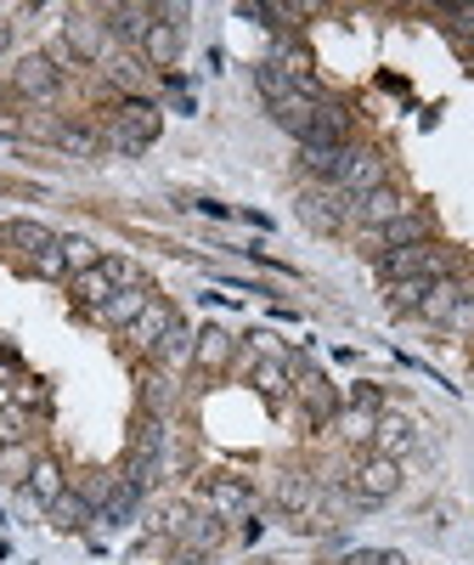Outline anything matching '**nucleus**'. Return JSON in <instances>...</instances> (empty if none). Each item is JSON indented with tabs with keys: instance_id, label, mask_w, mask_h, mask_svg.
<instances>
[{
	"instance_id": "nucleus-1",
	"label": "nucleus",
	"mask_w": 474,
	"mask_h": 565,
	"mask_svg": "<svg viewBox=\"0 0 474 565\" xmlns=\"http://www.w3.org/2000/svg\"><path fill=\"white\" fill-rule=\"evenodd\" d=\"M159 130H164V114H159L148 97H125V103L108 114V125H103V148L136 159V153H148L153 141H159Z\"/></svg>"
},
{
	"instance_id": "nucleus-2",
	"label": "nucleus",
	"mask_w": 474,
	"mask_h": 565,
	"mask_svg": "<svg viewBox=\"0 0 474 565\" xmlns=\"http://www.w3.org/2000/svg\"><path fill=\"white\" fill-rule=\"evenodd\" d=\"M68 282H74V300H79L85 311H103V306H108V300H114L119 289H130V282H141V271H136L130 260H114V255H108V260H97V266L74 271Z\"/></svg>"
},
{
	"instance_id": "nucleus-3",
	"label": "nucleus",
	"mask_w": 474,
	"mask_h": 565,
	"mask_svg": "<svg viewBox=\"0 0 474 565\" xmlns=\"http://www.w3.org/2000/svg\"><path fill=\"white\" fill-rule=\"evenodd\" d=\"M164 532L181 543V554H193V559H204V554H215L220 543H226V521L220 514H198V509H186V503H175L170 514H164Z\"/></svg>"
},
{
	"instance_id": "nucleus-4",
	"label": "nucleus",
	"mask_w": 474,
	"mask_h": 565,
	"mask_svg": "<svg viewBox=\"0 0 474 565\" xmlns=\"http://www.w3.org/2000/svg\"><path fill=\"white\" fill-rule=\"evenodd\" d=\"M300 221H305L311 232H345V226L356 221V199L340 193L334 181H311L305 193H300Z\"/></svg>"
},
{
	"instance_id": "nucleus-5",
	"label": "nucleus",
	"mask_w": 474,
	"mask_h": 565,
	"mask_svg": "<svg viewBox=\"0 0 474 565\" xmlns=\"http://www.w3.org/2000/svg\"><path fill=\"white\" fill-rule=\"evenodd\" d=\"M63 40L74 45V57L79 63H108L114 52H119V40H114V29L103 23V7H79V12H68V29H63Z\"/></svg>"
},
{
	"instance_id": "nucleus-6",
	"label": "nucleus",
	"mask_w": 474,
	"mask_h": 565,
	"mask_svg": "<svg viewBox=\"0 0 474 565\" xmlns=\"http://www.w3.org/2000/svg\"><path fill=\"white\" fill-rule=\"evenodd\" d=\"M378 277L385 282H401V277H452V255L435 249V244H412V249H385L378 255Z\"/></svg>"
},
{
	"instance_id": "nucleus-7",
	"label": "nucleus",
	"mask_w": 474,
	"mask_h": 565,
	"mask_svg": "<svg viewBox=\"0 0 474 565\" xmlns=\"http://www.w3.org/2000/svg\"><path fill=\"white\" fill-rule=\"evenodd\" d=\"M12 90L23 103H40V108H52L57 97H63V74L45 63V52H34V57H23L18 68H12Z\"/></svg>"
},
{
	"instance_id": "nucleus-8",
	"label": "nucleus",
	"mask_w": 474,
	"mask_h": 565,
	"mask_svg": "<svg viewBox=\"0 0 474 565\" xmlns=\"http://www.w3.org/2000/svg\"><path fill=\"white\" fill-rule=\"evenodd\" d=\"M351 487H356V498L362 503H385V498H396L401 492V463L396 458H362L356 469H351Z\"/></svg>"
},
{
	"instance_id": "nucleus-9",
	"label": "nucleus",
	"mask_w": 474,
	"mask_h": 565,
	"mask_svg": "<svg viewBox=\"0 0 474 565\" xmlns=\"http://www.w3.org/2000/svg\"><path fill=\"white\" fill-rule=\"evenodd\" d=\"M204 503H209V514H220V521H244V514H255V487L244 481V476H209L204 481Z\"/></svg>"
},
{
	"instance_id": "nucleus-10",
	"label": "nucleus",
	"mask_w": 474,
	"mask_h": 565,
	"mask_svg": "<svg viewBox=\"0 0 474 565\" xmlns=\"http://www.w3.org/2000/svg\"><path fill=\"white\" fill-rule=\"evenodd\" d=\"M385 175H390V170H385V153H373V148H351V153H345V170L334 175V186H340V193H351V199H367L373 186H390Z\"/></svg>"
},
{
	"instance_id": "nucleus-11",
	"label": "nucleus",
	"mask_w": 474,
	"mask_h": 565,
	"mask_svg": "<svg viewBox=\"0 0 474 565\" xmlns=\"http://www.w3.org/2000/svg\"><path fill=\"white\" fill-rule=\"evenodd\" d=\"M289 373H294V385H300L305 418H311V424H334V418H340V396H334V385H327L316 367H305L300 356H289Z\"/></svg>"
},
{
	"instance_id": "nucleus-12",
	"label": "nucleus",
	"mask_w": 474,
	"mask_h": 565,
	"mask_svg": "<svg viewBox=\"0 0 474 565\" xmlns=\"http://www.w3.org/2000/svg\"><path fill=\"white\" fill-rule=\"evenodd\" d=\"M103 18H108L114 40L141 45V40H148V29L159 23V7H148V0H119V7H103Z\"/></svg>"
},
{
	"instance_id": "nucleus-13",
	"label": "nucleus",
	"mask_w": 474,
	"mask_h": 565,
	"mask_svg": "<svg viewBox=\"0 0 474 565\" xmlns=\"http://www.w3.org/2000/svg\"><path fill=\"white\" fill-rule=\"evenodd\" d=\"M175 322H181V311H175L170 300H159V295H153V300H148V311H141V317H136V322L125 328V334H130V340H136L141 351H148V356H153V345H159V340L170 334V328H175Z\"/></svg>"
},
{
	"instance_id": "nucleus-14",
	"label": "nucleus",
	"mask_w": 474,
	"mask_h": 565,
	"mask_svg": "<svg viewBox=\"0 0 474 565\" xmlns=\"http://www.w3.org/2000/svg\"><path fill=\"white\" fill-rule=\"evenodd\" d=\"M148 300H153V289H148V282H130V289H119L103 311H90V317H97L103 328H119V334H125V328L141 317V311H148Z\"/></svg>"
},
{
	"instance_id": "nucleus-15",
	"label": "nucleus",
	"mask_w": 474,
	"mask_h": 565,
	"mask_svg": "<svg viewBox=\"0 0 474 565\" xmlns=\"http://www.w3.org/2000/svg\"><path fill=\"white\" fill-rule=\"evenodd\" d=\"M378 244L385 249H412V244H435V221L423 215V210H407V215H396L385 232H378Z\"/></svg>"
},
{
	"instance_id": "nucleus-16",
	"label": "nucleus",
	"mask_w": 474,
	"mask_h": 565,
	"mask_svg": "<svg viewBox=\"0 0 474 565\" xmlns=\"http://www.w3.org/2000/svg\"><path fill=\"white\" fill-rule=\"evenodd\" d=\"M412 204L396 193V186H373L367 199H356V221H367V232H385L396 215H407Z\"/></svg>"
},
{
	"instance_id": "nucleus-17",
	"label": "nucleus",
	"mask_w": 474,
	"mask_h": 565,
	"mask_svg": "<svg viewBox=\"0 0 474 565\" xmlns=\"http://www.w3.org/2000/svg\"><path fill=\"white\" fill-rule=\"evenodd\" d=\"M373 447H378V458H407L412 447H418V436H412V424L401 418V413H378V424H373Z\"/></svg>"
},
{
	"instance_id": "nucleus-18",
	"label": "nucleus",
	"mask_w": 474,
	"mask_h": 565,
	"mask_svg": "<svg viewBox=\"0 0 474 565\" xmlns=\"http://www.w3.org/2000/svg\"><path fill=\"white\" fill-rule=\"evenodd\" d=\"M345 153H351V141H300V164L316 175V181H334L345 170Z\"/></svg>"
},
{
	"instance_id": "nucleus-19",
	"label": "nucleus",
	"mask_w": 474,
	"mask_h": 565,
	"mask_svg": "<svg viewBox=\"0 0 474 565\" xmlns=\"http://www.w3.org/2000/svg\"><path fill=\"white\" fill-rule=\"evenodd\" d=\"M63 492H68V476H63V463L40 458V463L29 469V481H23V498H29V503H40V509H52V503H57Z\"/></svg>"
},
{
	"instance_id": "nucleus-20",
	"label": "nucleus",
	"mask_w": 474,
	"mask_h": 565,
	"mask_svg": "<svg viewBox=\"0 0 474 565\" xmlns=\"http://www.w3.org/2000/svg\"><path fill=\"white\" fill-rule=\"evenodd\" d=\"M271 119L289 130L294 141H311L316 136V103L300 97V90H294V97H282V103H271Z\"/></svg>"
},
{
	"instance_id": "nucleus-21",
	"label": "nucleus",
	"mask_w": 474,
	"mask_h": 565,
	"mask_svg": "<svg viewBox=\"0 0 474 565\" xmlns=\"http://www.w3.org/2000/svg\"><path fill=\"white\" fill-rule=\"evenodd\" d=\"M463 289H468V282H463V277H441V282H435V289H430V295H423V306H418V317H423V322H435V328H446V322H452V311H457V300H463Z\"/></svg>"
},
{
	"instance_id": "nucleus-22",
	"label": "nucleus",
	"mask_w": 474,
	"mask_h": 565,
	"mask_svg": "<svg viewBox=\"0 0 474 565\" xmlns=\"http://www.w3.org/2000/svg\"><path fill=\"white\" fill-rule=\"evenodd\" d=\"M181 40H186V34H181L175 23H164V18H159V23L148 29V40H141V57H148L153 68H175V57H181Z\"/></svg>"
},
{
	"instance_id": "nucleus-23",
	"label": "nucleus",
	"mask_w": 474,
	"mask_h": 565,
	"mask_svg": "<svg viewBox=\"0 0 474 565\" xmlns=\"http://www.w3.org/2000/svg\"><path fill=\"white\" fill-rule=\"evenodd\" d=\"M0 244H7V249H18V255H29V260H34V255H40L45 244H57V238H52V232H45L40 221H7V226H0Z\"/></svg>"
},
{
	"instance_id": "nucleus-24",
	"label": "nucleus",
	"mask_w": 474,
	"mask_h": 565,
	"mask_svg": "<svg viewBox=\"0 0 474 565\" xmlns=\"http://www.w3.org/2000/svg\"><path fill=\"white\" fill-rule=\"evenodd\" d=\"M193 340H198L193 328H186V322H175L170 334L153 345V362H159V367H170V373H175V367H186V362H193Z\"/></svg>"
},
{
	"instance_id": "nucleus-25",
	"label": "nucleus",
	"mask_w": 474,
	"mask_h": 565,
	"mask_svg": "<svg viewBox=\"0 0 474 565\" xmlns=\"http://www.w3.org/2000/svg\"><path fill=\"white\" fill-rule=\"evenodd\" d=\"M193 362H198L204 373H215V367H226V362H231V334H226V328H198V340H193Z\"/></svg>"
},
{
	"instance_id": "nucleus-26",
	"label": "nucleus",
	"mask_w": 474,
	"mask_h": 565,
	"mask_svg": "<svg viewBox=\"0 0 474 565\" xmlns=\"http://www.w3.org/2000/svg\"><path fill=\"white\" fill-rule=\"evenodd\" d=\"M289 385H294L289 356H266V362H255V391H260L266 402H282V396H289Z\"/></svg>"
},
{
	"instance_id": "nucleus-27",
	"label": "nucleus",
	"mask_w": 474,
	"mask_h": 565,
	"mask_svg": "<svg viewBox=\"0 0 474 565\" xmlns=\"http://www.w3.org/2000/svg\"><path fill=\"white\" fill-rule=\"evenodd\" d=\"M45 514H52V526H63V532H79V526L97 521V509H90V498H85V492H63Z\"/></svg>"
},
{
	"instance_id": "nucleus-28",
	"label": "nucleus",
	"mask_w": 474,
	"mask_h": 565,
	"mask_svg": "<svg viewBox=\"0 0 474 565\" xmlns=\"http://www.w3.org/2000/svg\"><path fill=\"white\" fill-rule=\"evenodd\" d=\"M136 503H141V492H136V487L119 476V487H114V492L97 503V521H103V526H125L130 514H136Z\"/></svg>"
},
{
	"instance_id": "nucleus-29",
	"label": "nucleus",
	"mask_w": 474,
	"mask_h": 565,
	"mask_svg": "<svg viewBox=\"0 0 474 565\" xmlns=\"http://www.w3.org/2000/svg\"><path fill=\"white\" fill-rule=\"evenodd\" d=\"M316 141H351V114H345V103H334V97L316 103Z\"/></svg>"
},
{
	"instance_id": "nucleus-30",
	"label": "nucleus",
	"mask_w": 474,
	"mask_h": 565,
	"mask_svg": "<svg viewBox=\"0 0 474 565\" xmlns=\"http://www.w3.org/2000/svg\"><path fill=\"white\" fill-rule=\"evenodd\" d=\"M430 289H435V277H401V282H385V300L390 311H418Z\"/></svg>"
},
{
	"instance_id": "nucleus-31",
	"label": "nucleus",
	"mask_w": 474,
	"mask_h": 565,
	"mask_svg": "<svg viewBox=\"0 0 474 565\" xmlns=\"http://www.w3.org/2000/svg\"><path fill=\"white\" fill-rule=\"evenodd\" d=\"M141 407H148V418H170L175 413V385L164 380V373H148V380H141Z\"/></svg>"
},
{
	"instance_id": "nucleus-32",
	"label": "nucleus",
	"mask_w": 474,
	"mask_h": 565,
	"mask_svg": "<svg viewBox=\"0 0 474 565\" xmlns=\"http://www.w3.org/2000/svg\"><path fill=\"white\" fill-rule=\"evenodd\" d=\"M130 452H136V458H170V424H164V418H141Z\"/></svg>"
},
{
	"instance_id": "nucleus-33",
	"label": "nucleus",
	"mask_w": 474,
	"mask_h": 565,
	"mask_svg": "<svg viewBox=\"0 0 474 565\" xmlns=\"http://www.w3.org/2000/svg\"><path fill=\"white\" fill-rule=\"evenodd\" d=\"M57 148L74 153V159H90V153L103 148V136L90 130V125H57Z\"/></svg>"
},
{
	"instance_id": "nucleus-34",
	"label": "nucleus",
	"mask_w": 474,
	"mask_h": 565,
	"mask_svg": "<svg viewBox=\"0 0 474 565\" xmlns=\"http://www.w3.org/2000/svg\"><path fill=\"white\" fill-rule=\"evenodd\" d=\"M255 85H260V97H266V108H271V103H282V97H294V79L282 74V68H277L271 57H266V63L255 68Z\"/></svg>"
},
{
	"instance_id": "nucleus-35",
	"label": "nucleus",
	"mask_w": 474,
	"mask_h": 565,
	"mask_svg": "<svg viewBox=\"0 0 474 565\" xmlns=\"http://www.w3.org/2000/svg\"><path fill=\"white\" fill-rule=\"evenodd\" d=\"M29 271H34V277H45V282H63V277H74V271H68V255H63V238H57V244H45V249L29 260Z\"/></svg>"
},
{
	"instance_id": "nucleus-36",
	"label": "nucleus",
	"mask_w": 474,
	"mask_h": 565,
	"mask_svg": "<svg viewBox=\"0 0 474 565\" xmlns=\"http://www.w3.org/2000/svg\"><path fill=\"white\" fill-rule=\"evenodd\" d=\"M40 458H34V447L29 441H18V447H0V476L7 481H29V469H34Z\"/></svg>"
},
{
	"instance_id": "nucleus-37",
	"label": "nucleus",
	"mask_w": 474,
	"mask_h": 565,
	"mask_svg": "<svg viewBox=\"0 0 474 565\" xmlns=\"http://www.w3.org/2000/svg\"><path fill=\"white\" fill-rule=\"evenodd\" d=\"M18 441H29V407L7 402L0 407V447H18Z\"/></svg>"
},
{
	"instance_id": "nucleus-38",
	"label": "nucleus",
	"mask_w": 474,
	"mask_h": 565,
	"mask_svg": "<svg viewBox=\"0 0 474 565\" xmlns=\"http://www.w3.org/2000/svg\"><path fill=\"white\" fill-rule=\"evenodd\" d=\"M373 424H378V413H362V407H340V430H345V441H373Z\"/></svg>"
},
{
	"instance_id": "nucleus-39",
	"label": "nucleus",
	"mask_w": 474,
	"mask_h": 565,
	"mask_svg": "<svg viewBox=\"0 0 474 565\" xmlns=\"http://www.w3.org/2000/svg\"><path fill=\"white\" fill-rule=\"evenodd\" d=\"M63 255H68V271H85V266H97V244L90 238H63Z\"/></svg>"
},
{
	"instance_id": "nucleus-40",
	"label": "nucleus",
	"mask_w": 474,
	"mask_h": 565,
	"mask_svg": "<svg viewBox=\"0 0 474 565\" xmlns=\"http://www.w3.org/2000/svg\"><path fill=\"white\" fill-rule=\"evenodd\" d=\"M277 498H282V509H305V503L316 498V487H311V481H300V476H289V481L277 487Z\"/></svg>"
},
{
	"instance_id": "nucleus-41",
	"label": "nucleus",
	"mask_w": 474,
	"mask_h": 565,
	"mask_svg": "<svg viewBox=\"0 0 474 565\" xmlns=\"http://www.w3.org/2000/svg\"><path fill=\"white\" fill-rule=\"evenodd\" d=\"M45 63H52V68H57V74H74V68H85V63H79V57H74V45H68V40H63V34H57V40H52V45H45Z\"/></svg>"
},
{
	"instance_id": "nucleus-42",
	"label": "nucleus",
	"mask_w": 474,
	"mask_h": 565,
	"mask_svg": "<svg viewBox=\"0 0 474 565\" xmlns=\"http://www.w3.org/2000/svg\"><path fill=\"white\" fill-rule=\"evenodd\" d=\"M345 407H362V413H385V396H378V385H367V380H362V385H351V391H345Z\"/></svg>"
},
{
	"instance_id": "nucleus-43",
	"label": "nucleus",
	"mask_w": 474,
	"mask_h": 565,
	"mask_svg": "<svg viewBox=\"0 0 474 565\" xmlns=\"http://www.w3.org/2000/svg\"><path fill=\"white\" fill-rule=\"evenodd\" d=\"M446 328H474V289H463V300H457V311H452Z\"/></svg>"
},
{
	"instance_id": "nucleus-44",
	"label": "nucleus",
	"mask_w": 474,
	"mask_h": 565,
	"mask_svg": "<svg viewBox=\"0 0 474 565\" xmlns=\"http://www.w3.org/2000/svg\"><path fill=\"white\" fill-rule=\"evenodd\" d=\"M345 565H385V548H356L345 554Z\"/></svg>"
},
{
	"instance_id": "nucleus-45",
	"label": "nucleus",
	"mask_w": 474,
	"mask_h": 565,
	"mask_svg": "<svg viewBox=\"0 0 474 565\" xmlns=\"http://www.w3.org/2000/svg\"><path fill=\"white\" fill-rule=\"evenodd\" d=\"M193 210H204V215H220V221L231 215V210H226V204H215V199H193Z\"/></svg>"
},
{
	"instance_id": "nucleus-46",
	"label": "nucleus",
	"mask_w": 474,
	"mask_h": 565,
	"mask_svg": "<svg viewBox=\"0 0 474 565\" xmlns=\"http://www.w3.org/2000/svg\"><path fill=\"white\" fill-rule=\"evenodd\" d=\"M7 40H12V29H7V23H0V52H7Z\"/></svg>"
},
{
	"instance_id": "nucleus-47",
	"label": "nucleus",
	"mask_w": 474,
	"mask_h": 565,
	"mask_svg": "<svg viewBox=\"0 0 474 565\" xmlns=\"http://www.w3.org/2000/svg\"><path fill=\"white\" fill-rule=\"evenodd\" d=\"M385 565H407V559H401V554H385Z\"/></svg>"
},
{
	"instance_id": "nucleus-48",
	"label": "nucleus",
	"mask_w": 474,
	"mask_h": 565,
	"mask_svg": "<svg viewBox=\"0 0 474 565\" xmlns=\"http://www.w3.org/2000/svg\"><path fill=\"white\" fill-rule=\"evenodd\" d=\"M7 12H18V7H0V18H7Z\"/></svg>"
}]
</instances>
